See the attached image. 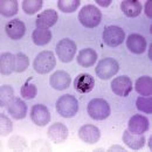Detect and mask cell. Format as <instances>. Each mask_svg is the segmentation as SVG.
<instances>
[{
  "instance_id": "9",
  "label": "cell",
  "mask_w": 152,
  "mask_h": 152,
  "mask_svg": "<svg viewBox=\"0 0 152 152\" xmlns=\"http://www.w3.org/2000/svg\"><path fill=\"white\" fill-rule=\"evenodd\" d=\"M31 118L34 124L39 126H45L50 121V113L46 105L35 104L31 110Z\"/></svg>"
},
{
  "instance_id": "20",
  "label": "cell",
  "mask_w": 152,
  "mask_h": 152,
  "mask_svg": "<svg viewBox=\"0 0 152 152\" xmlns=\"http://www.w3.org/2000/svg\"><path fill=\"white\" fill-rule=\"evenodd\" d=\"M97 60V53L91 48L82 49L77 55V63L84 68L93 67Z\"/></svg>"
},
{
  "instance_id": "17",
  "label": "cell",
  "mask_w": 152,
  "mask_h": 152,
  "mask_svg": "<svg viewBox=\"0 0 152 152\" xmlns=\"http://www.w3.org/2000/svg\"><path fill=\"white\" fill-rule=\"evenodd\" d=\"M57 19H58V15H57L56 11L53 8H48L39 14L35 23L39 28H49L56 23Z\"/></svg>"
},
{
  "instance_id": "25",
  "label": "cell",
  "mask_w": 152,
  "mask_h": 152,
  "mask_svg": "<svg viewBox=\"0 0 152 152\" xmlns=\"http://www.w3.org/2000/svg\"><path fill=\"white\" fill-rule=\"evenodd\" d=\"M0 12L4 17H12L18 13V1L17 0H1Z\"/></svg>"
},
{
  "instance_id": "28",
  "label": "cell",
  "mask_w": 152,
  "mask_h": 152,
  "mask_svg": "<svg viewBox=\"0 0 152 152\" xmlns=\"http://www.w3.org/2000/svg\"><path fill=\"white\" fill-rule=\"evenodd\" d=\"M42 7V0H23L22 10L26 14H35Z\"/></svg>"
},
{
  "instance_id": "16",
  "label": "cell",
  "mask_w": 152,
  "mask_h": 152,
  "mask_svg": "<svg viewBox=\"0 0 152 152\" xmlns=\"http://www.w3.org/2000/svg\"><path fill=\"white\" fill-rule=\"evenodd\" d=\"M6 107H7L8 114H11V116L14 119H22V118L26 117L27 105L22 99H20L18 97H14Z\"/></svg>"
},
{
  "instance_id": "23",
  "label": "cell",
  "mask_w": 152,
  "mask_h": 152,
  "mask_svg": "<svg viewBox=\"0 0 152 152\" xmlns=\"http://www.w3.org/2000/svg\"><path fill=\"white\" fill-rule=\"evenodd\" d=\"M134 88L138 94L142 96H151L152 95V78L150 76H142L137 78L134 83Z\"/></svg>"
},
{
  "instance_id": "10",
  "label": "cell",
  "mask_w": 152,
  "mask_h": 152,
  "mask_svg": "<svg viewBox=\"0 0 152 152\" xmlns=\"http://www.w3.org/2000/svg\"><path fill=\"white\" fill-rule=\"evenodd\" d=\"M78 137L81 140H83L87 144H96L101 138V131L95 125L86 124L80 128Z\"/></svg>"
},
{
  "instance_id": "22",
  "label": "cell",
  "mask_w": 152,
  "mask_h": 152,
  "mask_svg": "<svg viewBox=\"0 0 152 152\" xmlns=\"http://www.w3.org/2000/svg\"><path fill=\"white\" fill-rule=\"evenodd\" d=\"M121 10L126 17L134 18V17H138L142 12V4L138 0H125V1H122Z\"/></svg>"
},
{
  "instance_id": "13",
  "label": "cell",
  "mask_w": 152,
  "mask_h": 152,
  "mask_svg": "<svg viewBox=\"0 0 152 152\" xmlns=\"http://www.w3.org/2000/svg\"><path fill=\"white\" fill-rule=\"evenodd\" d=\"M129 131L136 134H144L149 129V119L142 115H134L129 119Z\"/></svg>"
},
{
  "instance_id": "27",
  "label": "cell",
  "mask_w": 152,
  "mask_h": 152,
  "mask_svg": "<svg viewBox=\"0 0 152 152\" xmlns=\"http://www.w3.org/2000/svg\"><path fill=\"white\" fill-rule=\"evenodd\" d=\"M80 0H58L57 7L63 13H73L80 6Z\"/></svg>"
},
{
  "instance_id": "26",
  "label": "cell",
  "mask_w": 152,
  "mask_h": 152,
  "mask_svg": "<svg viewBox=\"0 0 152 152\" xmlns=\"http://www.w3.org/2000/svg\"><path fill=\"white\" fill-rule=\"evenodd\" d=\"M14 98V90L11 86L5 84L0 89V107H6Z\"/></svg>"
},
{
  "instance_id": "11",
  "label": "cell",
  "mask_w": 152,
  "mask_h": 152,
  "mask_svg": "<svg viewBox=\"0 0 152 152\" xmlns=\"http://www.w3.org/2000/svg\"><path fill=\"white\" fill-rule=\"evenodd\" d=\"M48 138L55 144H61L68 138V129L62 123H54L48 128Z\"/></svg>"
},
{
  "instance_id": "33",
  "label": "cell",
  "mask_w": 152,
  "mask_h": 152,
  "mask_svg": "<svg viewBox=\"0 0 152 152\" xmlns=\"http://www.w3.org/2000/svg\"><path fill=\"white\" fill-rule=\"evenodd\" d=\"M8 148H11L13 150H25L27 148L26 139L21 136H13L8 140Z\"/></svg>"
},
{
  "instance_id": "7",
  "label": "cell",
  "mask_w": 152,
  "mask_h": 152,
  "mask_svg": "<svg viewBox=\"0 0 152 152\" xmlns=\"http://www.w3.org/2000/svg\"><path fill=\"white\" fill-rule=\"evenodd\" d=\"M125 39L124 31L118 26H108L103 32V41L110 47H117L123 43Z\"/></svg>"
},
{
  "instance_id": "24",
  "label": "cell",
  "mask_w": 152,
  "mask_h": 152,
  "mask_svg": "<svg viewBox=\"0 0 152 152\" xmlns=\"http://www.w3.org/2000/svg\"><path fill=\"white\" fill-rule=\"evenodd\" d=\"M33 42L37 46H45L48 42H50L52 40V33L48 28H37L34 29L33 34H32Z\"/></svg>"
},
{
  "instance_id": "14",
  "label": "cell",
  "mask_w": 152,
  "mask_h": 152,
  "mask_svg": "<svg viewBox=\"0 0 152 152\" xmlns=\"http://www.w3.org/2000/svg\"><path fill=\"white\" fill-rule=\"evenodd\" d=\"M5 31H6V34L12 40H19L25 35L26 26L20 19H14L6 23Z\"/></svg>"
},
{
  "instance_id": "3",
  "label": "cell",
  "mask_w": 152,
  "mask_h": 152,
  "mask_svg": "<svg viewBox=\"0 0 152 152\" xmlns=\"http://www.w3.org/2000/svg\"><path fill=\"white\" fill-rule=\"evenodd\" d=\"M56 110L64 118L74 117L78 111V102L74 96L62 95L56 102Z\"/></svg>"
},
{
  "instance_id": "21",
  "label": "cell",
  "mask_w": 152,
  "mask_h": 152,
  "mask_svg": "<svg viewBox=\"0 0 152 152\" xmlns=\"http://www.w3.org/2000/svg\"><path fill=\"white\" fill-rule=\"evenodd\" d=\"M15 70V55L4 53L0 56V72L2 75H11Z\"/></svg>"
},
{
  "instance_id": "30",
  "label": "cell",
  "mask_w": 152,
  "mask_h": 152,
  "mask_svg": "<svg viewBox=\"0 0 152 152\" xmlns=\"http://www.w3.org/2000/svg\"><path fill=\"white\" fill-rule=\"evenodd\" d=\"M29 66V58L23 53H18L15 55V73L25 72Z\"/></svg>"
},
{
  "instance_id": "1",
  "label": "cell",
  "mask_w": 152,
  "mask_h": 152,
  "mask_svg": "<svg viewBox=\"0 0 152 152\" xmlns=\"http://www.w3.org/2000/svg\"><path fill=\"white\" fill-rule=\"evenodd\" d=\"M78 20L84 27L94 28L99 25L102 20V13L94 5H87L80 11Z\"/></svg>"
},
{
  "instance_id": "8",
  "label": "cell",
  "mask_w": 152,
  "mask_h": 152,
  "mask_svg": "<svg viewBox=\"0 0 152 152\" xmlns=\"http://www.w3.org/2000/svg\"><path fill=\"white\" fill-rule=\"evenodd\" d=\"M111 89L116 95L126 97L132 90V81L128 76H118L111 82Z\"/></svg>"
},
{
  "instance_id": "35",
  "label": "cell",
  "mask_w": 152,
  "mask_h": 152,
  "mask_svg": "<svg viewBox=\"0 0 152 152\" xmlns=\"http://www.w3.org/2000/svg\"><path fill=\"white\" fill-rule=\"evenodd\" d=\"M151 5H152L151 1H148V2H146V5H145V13H146V15H148L149 18H152Z\"/></svg>"
},
{
  "instance_id": "36",
  "label": "cell",
  "mask_w": 152,
  "mask_h": 152,
  "mask_svg": "<svg viewBox=\"0 0 152 152\" xmlns=\"http://www.w3.org/2000/svg\"><path fill=\"white\" fill-rule=\"evenodd\" d=\"M96 1H97V4L99 6H104V7H107V6H109L111 4V0H96Z\"/></svg>"
},
{
  "instance_id": "2",
  "label": "cell",
  "mask_w": 152,
  "mask_h": 152,
  "mask_svg": "<svg viewBox=\"0 0 152 152\" xmlns=\"http://www.w3.org/2000/svg\"><path fill=\"white\" fill-rule=\"evenodd\" d=\"M56 64V58L53 52L50 50H43L39 53L33 62L34 70L39 74H47L54 69Z\"/></svg>"
},
{
  "instance_id": "32",
  "label": "cell",
  "mask_w": 152,
  "mask_h": 152,
  "mask_svg": "<svg viewBox=\"0 0 152 152\" xmlns=\"http://www.w3.org/2000/svg\"><path fill=\"white\" fill-rule=\"evenodd\" d=\"M37 93L38 90H37L35 84L29 83V81H27L21 88V96L26 99H33L37 96Z\"/></svg>"
},
{
  "instance_id": "34",
  "label": "cell",
  "mask_w": 152,
  "mask_h": 152,
  "mask_svg": "<svg viewBox=\"0 0 152 152\" xmlns=\"http://www.w3.org/2000/svg\"><path fill=\"white\" fill-rule=\"evenodd\" d=\"M32 149L33 150H42V151H46V150H52V146L43 139H39L35 140L32 145Z\"/></svg>"
},
{
  "instance_id": "4",
  "label": "cell",
  "mask_w": 152,
  "mask_h": 152,
  "mask_svg": "<svg viewBox=\"0 0 152 152\" xmlns=\"http://www.w3.org/2000/svg\"><path fill=\"white\" fill-rule=\"evenodd\" d=\"M110 113V105L103 98H94L88 104V114L93 119L103 121L109 117Z\"/></svg>"
},
{
  "instance_id": "38",
  "label": "cell",
  "mask_w": 152,
  "mask_h": 152,
  "mask_svg": "<svg viewBox=\"0 0 152 152\" xmlns=\"http://www.w3.org/2000/svg\"><path fill=\"white\" fill-rule=\"evenodd\" d=\"M152 45L151 46H150V50H149V58H150V60H152Z\"/></svg>"
},
{
  "instance_id": "5",
  "label": "cell",
  "mask_w": 152,
  "mask_h": 152,
  "mask_svg": "<svg viewBox=\"0 0 152 152\" xmlns=\"http://www.w3.org/2000/svg\"><path fill=\"white\" fill-rule=\"evenodd\" d=\"M118 69H119L118 62L115 58L107 57V58H103L98 62L95 72L96 75L98 76L101 80H109V78H111L113 76L117 74Z\"/></svg>"
},
{
  "instance_id": "6",
  "label": "cell",
  "mask_w": 152,
  "mask_h": 152,
  "mask_svg": "<svg viewBox=\"0 0 152 152\" xmlns=\"http://www.w3.org/2000/svg\"><path fill=\"white\" fill-rule=\"evenodd\" d=\"M76 43L70 39H62L56 45V54L61 62H70L76 54Z\"/></svg>"
},
{
  "instance_id": "31",
  "label": "cell",
  "mask_w": 152,
  "mask_h": 152,
  "mask_svg": "<svg viewBox=\"0 0 152 152\" xmlns=\"http://www.w3.org/2000/svg\"><path fill=\"white\" fill-rule=\"evenodd\" d=\"M12 130H13V124H12L11 119L5 114H1L0 116V134L5 137L12 132Z\"/></svg>"
},
{
  "instance_id": "18",
  "label": "cell",
  "mask_w": 152,
  "mask_h": 152,
  "mask_svg": "<svg viewBox=\"0 0 152 152\" xmlns=\"http://www.w3.org/2000/svg\"><path fill=\"white\" fill-rule=\"evenodd\" d=\"M126 46L133 54H142L146 49V40L140 34H130L126 39Z\"/></svg>"
},
{
  "instance_id": "15",
  "label": "cell",
  "mask_w": 152,
  "mask_h": 152,
  "mask_svg": "<svg viewBox=\"0 0 152 152\" xmlns=\"http://www.w3.org/2000/svg\"><path fill=\"white\" fill-rule=\"evenodd\" d=\"M72 78L70 75L67 72L63 70H57L49 78V83L52 86V88L56 89V90H64L70 86Z\"/></svg>"
},
{
  "instance_id": "19",
  "label": "cell",
  "mask_w": 152,
  "mask_h": 152,
  "mask_svg": "<svg viewBox=\"0 0 152 152\" xmlns=\"http://www.w3.org/2000/svg\"><path fill=\"white\" fill-rule=\"evenodd\" d=\"M123 142L130 149L139 150L145 144V137H144V134H136V133L130 132L129 130H125L123 132Z\"/></svg>"
},
{
  "instance_id": "29",
  "label": "cell",
  "mask_w": 152,
  "mask_h": 152,
  "mask_svg": "<svg viewBox=\"0 0 152 152\" xmlns=\"http://www.w3.org/2000/svg\"><path fill=\"white\" fill-rule=\"evenodd\" d=\"M136 107L139 111L145 113V114H152V98L150 97H144L140 96L137 98Z\"/></svg>"
},
{
  "instance_id": "12",
  "label": "cell",
  "mask_w": 152,
  "mask_h": 152,
  "mask_svg": "<svg viewBox=\"0 0 152 152\" xmlns=\"http://www.w3.org/2000/svg\"><path fill=\"white\" fill-rule=\"evenodd\" d=\"M95 86V80L90 74H86L82 73L80 75L76 76L75 81H74V88L81 94H87L89 91L93 90Z\"/></svg>"
},
{
  "instance_id": "37",
  "label": "cell",
  "mask_w": 152,
  "mask_h": 152,
  "mask_svg": "<svg viewBox=\"0 0 152 152\" xmlns=\"http://www.w3.org/2000/svg\"><path fill=\"white\" fill-rule=\"evenodd\" d=\"M125 151L124 150V148H122V146H119V145H114V146H111V148H109V150L108 151Z\"/></svg>"
}]
</instances>
